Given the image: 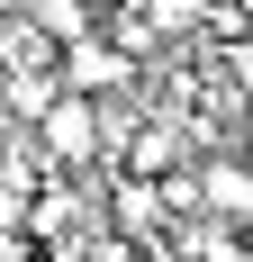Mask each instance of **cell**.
I'll return each instance as SVG.
<instances>
[{
  "instance_id": "obj_2",
  "label": "cell",
  "mask_w": 253,
  "mask_h": 262,
  "mask_svg": "<svg viewBox=\"0 0 253 262\" xmlns=\"http://www.w3.org/2000/svg\"><path fill=\"white\" fill-rule=\"evenodd\" d=\"M190 145H199L190 127H172V118H145V127L118 145V172H126V181H154V190H163L172 172H190Z\"/></svg>"
},
{
  "instance_id": "obj_3",
  "label": "cell",
  "mask_w": 253,
  "mask_h": 262,
  "mask_svg": "<svg viewBox=\"0 0 253 262\" xmlns=\"http://www.w3.org/2000/svg\"><path fill=\"white\" fill-rule=\"evenodd\" d=\"M136 81H145V63H136V54H118L109 36L64 46V91H81V100H118V91H136Z\"/></svg>"
},
{
  "instance_id": "obj_5",
  "label": "cell",
  "mask_w": 253,
  "mask_h": 262,
  "mask_svg": "<svg viewBox=\"0 0 253 262\" xmlns=\"http://www.w3.org/2000/svg\"><path fill=\"white\" fill-rule=\"evenodd\" d=\"M27 217H36V190L0 181V235H27Z\"/></svg>"
},
{
  "instance_id": "obj_1",
  "label": "cell",
  "mask_w": 253,
  "mask_h": 262,
  "mask_svg": "<svg viewBox=\"0 0 253 262\" xmlns=\"http://www.w3.org/2000/svg\"><path fill=\"white\" fill-rule=\"evenodd\" d=\"M36 145H46V163H54V172H73V181H81V172L109 154V136H100V100L64 91V100L36 118Z\"/></svg>"
},
{
  "instance_id": "obj_4",
  "label": "cell",
  "mask_w": 253,
  "mask_h": 262,
  "mask_svg": "<svg viewBox=\"0 0 253 262\" xmlns=\"http://www.w3.org/2000/svg\"><path fill=\"white\" fill-rule=\"evenodd\" d=\"M208 9H217V0H145V18L163 27V46H172V36H190V27H199Z\"/></svg>"
},
{
  "instance_id": "obj_6",
  "label": "cell",
  "mask_w": 253,
  "mask_h": 262,
  "mask_svg": "<svg viewBox=\"0 0 253 262\" xmlns=\"http://www.w3.org/2000/svg\"><path fill=\"white\" fill-rule=\"evenodd\" d=\"M0 262H54V244H36V235H0Z\"/></svg>"
}]
</instances>
